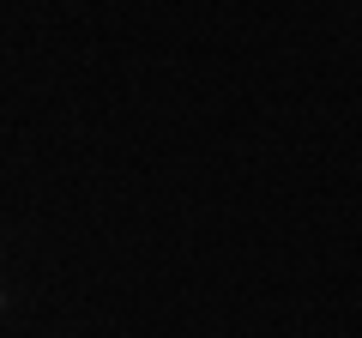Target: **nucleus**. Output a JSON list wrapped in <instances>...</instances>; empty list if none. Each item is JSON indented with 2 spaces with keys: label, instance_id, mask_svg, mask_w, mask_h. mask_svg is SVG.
Returning <instances> with one entry per match:
<instances>
[]
</instances>
